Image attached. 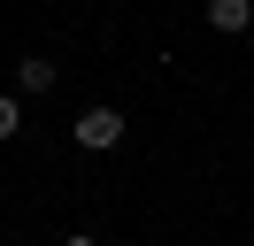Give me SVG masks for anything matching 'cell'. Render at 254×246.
Wrapping results in <instances>:
<instances>
[{"instance_id":"obj_4","label":"cell","mask_w":254,"mask_h":246,"mask_svg":"<svg viewBox=\"0 0 254 246\" xmlns=\"http://www.w3.org/2000/svg\"><path fill=\"white\" fill-rule=\"evenodd\" d=\"M16 131H23V100H16V92H0V146H8Z\"/></svg>"},{"instance_id":"obj_1","label":"cell","mask_w":254,"mask_h":246,"mask_svg":"<svg viewBox=\"0 0 254 246\" xmlns=\"http://www.w3.org/2000/svg\"><path fill=\"white\" fill-rule=\"evenodd\" d=\"M69 131H77L85 154H108V146H124V108H85Z\"/></svg>"},{"instance_id":"obj_2","label":"cell","mask_w":254,"mask_h":246,"mask_svg":"<svg viewBox=\"0 0 254 246\" xmlns=\"http://www.w3.org/2000/svg\"><path fill=\"white\" fill-rule=\"evenodd\" d=\"M208 23H216L223 39H239V31L254 23V0H208Z\"/></svg>"},{"instance_id":"obj_3","label":"cell","mask_w":254,"mask_h":246,"mask_svg":"<svg viewBox=\"0 0 254 246\" xmlns=\"http://www.w3.org/2000/svg\"><path fill=\"white\" fill-rule=\"evenodd\" d=\"M54 77H62V69H54L47 54H23V62H16V85H23V92H54Z\"/></svg>"},{"instance_id":"obj_5","label":"cell","mask_w":254,"mask_h":246,"mask_svg":"<svg viewBox=\"0 0 254 246\" xmlns=\"http://www.w3.org/2000/svg\"><path fill=\"white\" fill-rule=\"evenodd\" d=\"M62 246H100V239H93V231H69V239H62Z\"/></svg>"}]
</instances>
